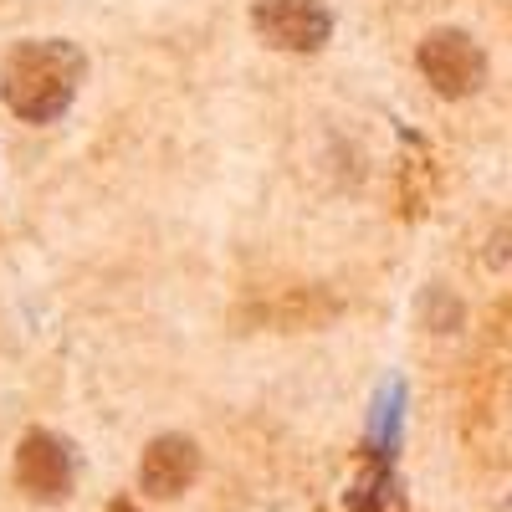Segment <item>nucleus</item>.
<instances>
[{"label": "nucleus", "mask_w": 512, "mask_h": 512, "mask_svg": "<svg viewBox=\"0 0 512 512\" xmlns=\"http://www.w3.org/2000/svg\"><path fill=\"white\" fill-rule=\"evenodd\" d=\"M82 88V52L72 41H21L0 67V98L26 123H57Z\"/></svg>", "instance_id": "f257e3e1"}, {"label": "nucleus", "mask_w": 512, "mask_h": 512, "mask_svg": "<svg viewBox=\"0 0 512 512\" xmlns=\"http://www.w3.org/2000/svg\"><path fill=\"white\" fill-rule=\"evenodd\" d=\"M251 26L256 36L277 52H323L333 36V11L328 0H256L251 6Z\"/></svg>", "instance_id": "f03ea898"}, {"label": "nucleus", "mask_w": 512, "mask_h": 512, "mask_svg": "<svg viewBox=\"0 0 512 512\" xmlns=\"http://www.w3.org/2000/svg\"><path fill=\"white\" fill-rule=\"evenodd\" d=\"M415 62H420L425 82H431L441 98H466V93H477L482 82H487V57H482V47H477L466 31H456V26H441V31L425 36L420 52H415Z\"/></svg>", "instance_id": "7ed1b4c3"}, {"label": "nucleus", "mask_w": 512, "mask_h": 512, "mask_svg": "<svg viewBox=\"0 0 512 512\" xmlns=\"http://www.w3.org/2000/svg\"><path fill=\"white\" fill-rule=\"evenodd\" d=\"M72 482H77V461H72V446L52 431H31L21 436L16 446V487L36 502H62L72 497Z\"/></svg>", "instance_id": "20e7f679"}, {"label": "nucleus", "mask_w": 512, "mask_h": 512, "mask_svg": "<svg viewBox=\"0 0 512 512\" xmlns=\"http://www.w3.org/2000/svg\"><path fill=\"white\" fill-rule=\"evenodd\" d=\"M200 477V446L190 436H159L139 461V492L144 497H180Z\"/></svg>", "instance_id": "39448f33"}, {"label": "nucleus", "mask_w": 512, "mask_h": 512, "mask_svg": "<svg viewBox=\"0 0 512 512\" xmlns=\"http://www.w3.org/2000/svg\"><path fill=\"white\" fill-rule=\"evenodd\" d=\"M400 400H405L400 384H384L379 390V405H374V446H379V456H384V446L395 451V441H400Z\"/></svg>", "instance_id": "423d86ee"}]
</instances>
